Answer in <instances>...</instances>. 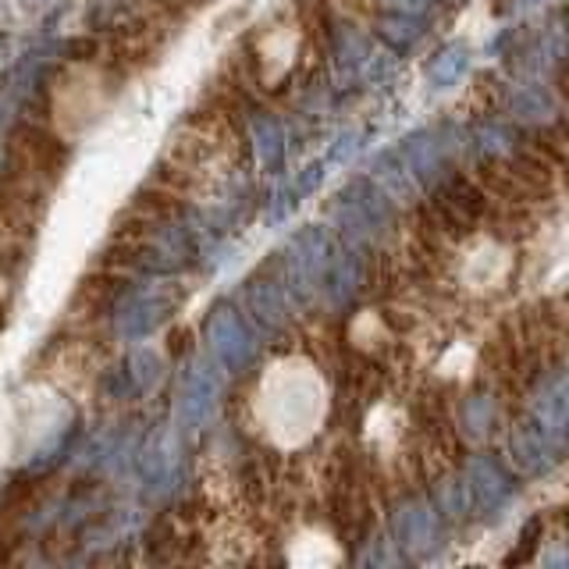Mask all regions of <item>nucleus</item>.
I'll return each mask as SVG.
<instances>
[{
  "label": "nucleus",
  "instance_id": "1",
  "mask_svg": "<svg viewBox=\"0 0 569 569\" xmlns=\"http://www.w3.org/2000/svg\"><path fill=\"white\" fill-rule=\"evenodd\" d=\"M8 157H11V171H18L36 186L53 182L68 164V150L61 147V139H53L40 124H29V121H22L11 132Z\"/></svg>",
  "mask_w": 569,
  "mask_h": 569
},
{
  "label": "nucleus",
  "instance_id": "2",
  "mask_svg": "<svg viewBox=\"0 0 569 569\" xmlns=\"http://www.w3.org/2000/svg\"><path fill=\"white\" fill-rule=\"evenodd\" d=\"M538 533H541V520H533V523L523 530V548L516 551V556H509V562H512V566H516V562H527V559H530V551H533V538H538Z\"/></svg>",
  "mask_w": 569,
  "mask_h": 569
}]
</instances>
